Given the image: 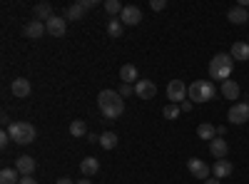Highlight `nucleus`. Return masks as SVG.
Returning <instances> with one entry per match:
<instances>
[{
    "label": "nucleus",
    "instance_id": "34",
    "mask_svg": "<svg viewBox=\"0 0 249 184\" xmlns=\"http://www.w3.org/2000/svg\"><path fill=\"white\" fill-rule=\"evenodd\" d=\"M179 110H182V112H190V110H192V102H187V100H184L182 105H179Z\"/></svg>",
    "mask_w": 249,
    "mask_h": 184
},
{
    "label": "nucleus",
    "instance_id": "32",
    "mask_svg": "<svg viewBox=\"0 0 249 184\" xmlns=\"http://www.w3.org/2000/svg\"><path fill=\"white\" fill-rule=\"evenodd\" d=\"M8 142H10V132L3 130V132H0V147H8Z\"/></svg>",
    "mask_w": 249,
    "mask_h": 184
},
{
    "label": "nucleus",
    "instance_id": "21",
    "mask_svg": "<svg viewBox=\"0 0 249 184\" xmlns=\"http://www.w3.org/2000/svg\"><path fill=\"white\" fill-rule=\"evenodd\" d=\"M197 137H199V139H207V142H212V139L217 137V127L210 125V122H202V125L197 127Z\"/></svg>",
    "mask_w": 249,
    "mask_h": 184
},
{
    "label": "nucleus",
    "instance_id": "1",
    "mask_svg": "<svg viewBox=\"0 0 249 184\" xmlns=\"http://www.w3.org/2000/svg\"><path fill=\"white\" fill-rule=\"evenodd\" d=\"M97 107H100V112H102L105 119H117L124 112V100L115 90H102L97 95Z\"/></svg>",
    "mask_w": 249,
    "mask_h": 184
},
{
    "label": "nucleus",
    "instance_id": "22",
    "mask_svg": "<svg viewBox=\"0 0 249 184\" xmlns=\"http://www.w3.org/2000/svg\"><path fill=\"white\" fill-rule=\"evenodd\" d=\"M53 15H55V13H53L50 3H40V5H35V20H40V23H48Z\"/></svg>",
    "mask_w": 249,
    "mask_h": 184
},
{
    "label": "nucleus",
    "instance_id": "11",
    "mask_svg": "<svg viewBox=\"0 0 249 184\" xmlns=\"http://www.w3.org/2000/svg\"><path fill=\"white\" fill-rule=\"evenodd\" d=\"M15 169H18L20 177H33V172H35V159L28 157V154L18 157V159H15Z\"/></svg>",
    "mask_w": 249,
    "mask_h": 184
},
{
    "label": "nucleus",
    "instance_id": "20",
    "mask_svg": "<svg viewBox=\"0 0 249 184\" xmlns=\"http://www.w3.org/2000/svg\"><path fill=\"white\" fill-rule=\"evenodd\" d=\"M230 55L237 60V63H244V60H249V43H234Z\"/></svg>",
    "mask_w": 249,
    "mask_h": 184
},
{
    "label": "nucleus",
    "instance_id": "10",
    "mask_svg": "<svg viewBox=\"0 0 249 184\" xmlns=\"http://www.w3.org/2000/svg\"><path fill=\"white\" fill-rule=\"evenodd\" d=\"M120 20H122V25H140L142 23V10L137 5H124Z\"/></svg>",
    "mask_w": 249,
    "mask_h": 184
},
{
    "label": "nucleus",
    "instance_id": "16",
    "mask_svg": "<svg viewBox=\"0 0 249 184\" xmlns=\"http://www.w3.org/2000/svg\"><path fill=\"white\" fill-rule=\"evenodd\" d=\"M80 172L85 174V177H95L100 172V162L95 157H85V159L80 162Z\"/></svg>",
    "mask_w": 249,
    "mask_h": 184
},
{
    "label": "nucleus",
    "instance_id": "15",
    "mask_svg": "<svg viewBox=\"0 0 249 184\" xmlns=\"http://www.w3.org/2000/svg\"><path fill=\"white\" fill-rule=\"evenodd\" d=\"M10 90H13L15 97H28V95H30V80H25V77H15V80H13V85H10Z\"/></svg>",
    "mask_w": 249,
    "mask_h": 184
},
{
    "label": "nucleus",
    "instance_id": "29",
    "mask_svg": "<svg viewBox=\"0 0 249 184\" xmlns=\"http://www.w3.org/2000/svg\"><path fill=\"white\" fill-rule=\"evenodd\" d=\"M179 112H182V110H179V105H167V107L162 110L164 119H177V117H179Z\"/></svg>",
    "mask_w": 249,
    "mask_h": 184
},
{
    "label": "nucleus",
    "instance_id": "13",
    "mask_svg": "<svg viewBox=\"0 0 249 184\" xmlns=\"http://www.w3.org/2000/svg\"><path fill=\"white\" fill-rule=\"evenodd\" d=\"M210 154L214 157V159H224L227 154H230V145H227L224 139H219V137H214L212 142H210Z\"/></svg>",
    "mask_w": 249,
    "mask_h": 184
},
{
    "label": "nucleus",
    "instance_id": "36",
    "mask_svg": "<svg viewBox=\"0 0 249 184\" xmlns=\"http://www.w3.org/2000/svg\"><path fill=\"white\" fill-rule=\"evenodd\" d=\"M55 184H75V182H72V179H70V177H60V179H57V182H55Z\"/></svg>",
    "mask_w": 249,
    "mask_h": 184
},
{
    "label": "nucleus",
    "instance_id": "17",
    "mask_svg": "<svg viewBox=\"0 0 249 184\" xmlns=\"http://www.w3.org/2000/svg\"><path fill=\"white\" fill-rule=\"evenodd\" d=\"M137 77H140V72H137L135 65H122V67H120V80H122L124 85H132Z\"/></svg>",
    "mask_w": 249,
    "mask_h": 184
},
{
    "label": "nucleus",
    "instance_id": "30",
    "mask_svg": "<svg viewBox=\"0 0 249 184\" xmlns=\"http://www.w3.org/2000/svg\"><path fill=\"white\" fill-rule=\"evenodd\" d=\"M117 92H120V97H130V95H135V87H132V85H124V83H122V87H120Z\"/></svg>",
    "mask_w": 249,
    "mask_h": 184
},
{
    "label": "nucleus",
    "instance_id": "7",
    "mask_svg": "<svg viewBox=\"0 0 249 184\" xmlns=\"http://www.w3.org/2000/svg\"><path fill=\"white\" fill-rule=\"evenodd\" d=\"M187 87L182 80H170V85H167V97L172 100V105H177V102H184V97H187Z\"/></svg>",
    "mask_w": 249,
    "mask_h": 184
},
{
    "label": "nucleus",
    "instance_id": "2",
    "mask_svg": "<svg viewBox=\"0 0 249 184\" xmlns=\"http://www.w3.org/2000/svg\"><path fill=\"white\" fill-rule=\"evenodd\" d=\"M232 67H234V57L227 55V52H217L212 60H210V77L212 80H230L232 75Z\"/></svg>",
    "mask_w": 249,
    "mask_h": 184
},
{
    "label": "nucleus",
    "instance_id": "4",
    "mask_svg": "<svg viewBox=\"0 0 249 184\" xmlns=\"http://www.w3.org/2000/svg\"><path fill=\"white\" fill-rule=\"evenodd\" d=\"M187 95L195 102H210V100H214V85L210 80H195L190 90H187Z\"/></svg>",
    "mask_w": 249,
    "mask_h": 184
},
{
    "label": "nucleus",
    "instance_id": "28",
    "mask_svg": "<svg viewBox=\"0 0 249 184\" xmlns=\"http://www.w3.org/2000/svg\"><path fill=\"white\" fill-rule=\"evenodd\" d=\"M105 10L115 17V15H122V10H124V5L120 3V0H105Z\"/></svg>",
    "mask_w": 249,
    "mask_h": 184
},
{
    "label": "nucleus",
    "instance_id": "12",
    "mask_svg": "<svg viewBox=\"0 0 249 184\" xmlns=\"http://www.w3.org/2000/svg\"><path fill=\"white\" fill-rule=\"evenodd\" d=\"M232 172H234V165L230 159H214V165H212L214 179H224V177H230Z\"/></svg>",
    "mask_w": 249,
    "mask_h": 184
},
{
    "label": "nucleus",
    "instance_id": "8",
    "mask_svg": "<svg viewBox=\"0 0 249 184\" xmlns=\"http://www.w3.org/2000/svg\"><path fill=\"white\" fill-rule=\"evenodd\" d=\"M45 30H48V35H53V37H62V35H65V30H68L65 17L53 15V17L48 20V23H45Z\"/></svg>",
    "mask_w": 249,
    "mask_h": 184
},
{
    "label": "nucleus",
    "instance_id": "18",
    "mask_svg": "<svg viewBox=\"0 0 249 184\" xmlns=\"http://www.w3.org/2000/svg\"><path fill=\"white\" fill-rule=\"evenodd\" d=\"M227 17H230L234 25H242V23H247V20H249V13H247V8H242V5H234L230 13H227Z\"/></svg>",
    "mask_w": 249,
    "mask_h": 184
},
{
    "label": "nucleus",
    "instance_id": "27",
    "mask_svg": "<svg viewBox=\"0 0 249 184\" xmlns=\"http://www.w3.org/2000/svg\"><path fill=\"white\" fill-rule=\"evenodd\" d=\"M70 134L72 137H88V125L82 119H75L72 125H70Z\"/></svg>",
    "mask_w": 249,
    "mask_h": 184
},
{
    "label": "nucleus",
    "instance_id": "24",
    "mask_svg": "<svg viewBox=\"0 0 249 184\" xmlns=\"http://www.w3.org/2000/svg\"><path fill=\"white\" fill-rule=\"evenodd\" d=\"M122 33H124V25H122V20L112 17L110 23H107V35H110V37H120Z\"/></svg>",
    "mask_w": 249,
    "mask_h": 184
},
{
    "label": "nucleus",
    "instance_id": "35",
    "mask_svg": "<svg viewBox=\"0 0 249 184\" xmlns=\"http://www.w3.org/2000/svg\"><path fill=\"white\" fill-rule=\"evenodd\" d=\"M18 184H37V182H35L33 177H20V182H18Z\"/></svg>",
    "mask_w": 249,
    "mask_h": 184
},
{
    "label": "nucleus",
    "instance_id": "5",
    "mask_svg": "<svg viewBox=\"0 0 249 184\" xmlns=\"http://www.w3.org/2000/svg\"><path fill=\"white\" fill-rule=\"evenodd\" d=\"M227 119H230V125H244V122H249V102L232 105V110L227 112Z\"/></svg>",
    "mask_w": 249,
    "mask_h": 184
},
{
    "label": "nucleus",
    "instance_id": "6",
    "mask_svg": "<svg viewBox=\"0 0 249 184\" xmlns=\"http://www.w3.org/2000/svg\"><path fill=\"white\" fill-rule=\"evenodd\" d=\"M187 169H190L197 179H210V174H212V167L207 165V162H202V159H197V157H192V159H187Z\"/></svg>",
    "mask_w": 249,
    "mask_h": 184
},
{
    "label": "nucleus",
    "instance_id": "33",
    "mask_svg": "<svg viewBox=\"0 0 249 184\" xmlns=\"http://www.w3.org/2000/svg\"><path fill=\"white\" fill-rule=\"evenodd\" d=\"M80 3H82V8H85V10H90V8L97 5V0H80Z\"/></svg>",
    "mask_w": 249,
    "mask_h": 184
},
{
    "label": "nucleus",
    "instance_id": "37",
    "mask_svg": "<svg viewBox=\"0 0 249 184\" xmlns=\"http://www.w3.org/2000/svg\"><path fill=\"white\" fill-rule=\"evenodd\" d=\"M204 184H222L219 179H204Z\"/></svg>",
    "mask_w": 249,
    "mask_h": 184
},
{
    "label": "nucleus",
    "instance_id": "39",
    "mask_svg": "<svg viewBox=\"0 0 249 184\" xmlns=\"http://www.w3.org/2000/svg\"><path fill=\"white\" fill-rule=\"evenodd\" d=\"M247 40H249V37H247Z\"/></svg>",
    "mask_w": 249,
    "mask_h": 184
},
{
    "label": "nucleus",
    "instance_id": "23",
    "mask_svg": "<svg viewBox=\"0 0 249 184\" xmlns=\"http://www.w3.org/2000/svg\"><path fill=\"white\" fill-rule=\"evenodd\" d=\"M100 147L102 150H115L117 147V134L115 132H102L100 134Z\"/></svg>",
    "mask_w": 249,
    "mask_h": 184
},
{
    "label": "nucleus",
    "instance_id": "3",
    "mask_svg": "<svg viewBox=\"0 0 249 184\" xmlns=\"http://www.w3.org/2000/svg\"><path fill=\"white\" fill-rule=\"evenodd\" d=\"M10 132V139L15 142V145H30V142L35 139V127L30 125V122H13V125L8 127Z\"/></svg>",
    "mask_w": 249,
    "mask_h": 184
},
{
    "label": "nucleus",
    "instance_id": "14",
    "mask_svg": "<svg viewBox=\"0 0 249 184\" xmlns=\"http://www.w3.org/2000/svg\"><path fill=\"white\" fill-rule=\"evenodd\" d=\"M48 30H45V23H40V20H30V23L25 25V37L30 40H40Z\"/></svg>",
    "mask_w": 249,
    "mask_h": 184
},
{
    "label": "nucleus",
    "instance_id": "25",
    "mask_svg": "<svg viewBox=\"0 0 249 184\" xmlns=\"http://www.w3.org/2000/svg\"><path fill=\"white\" fill-rule=\"evenodd\" d=\"M20 179H18V169H10V167H5L3 172H0V184H18Z\"/></svg>",
    "mask_w": 249,
    "mask_h": 184
},
{
    "label": "nucleus",
    "instance_id": "26",
    "mask_svg": "<svg viewBox=\"0 0 249 184\" xmlns=\"http://www.w3.org/2000/svg\"><path fill=\"white\" fill-rule=\"evenodd\" d=\"M65 17H68V20H82V17H85V8H82V3L70 5L68 13H65Z\"/></svg>",
    "mask_w": 249,
    "mask_h": 184
},
{
    "label": "nucleus",
    "instance_id": "31",
    "mask_svg": "<svg viewBox=\"0 0 249 184\" xmlns=\"http://www.w3.org/2000/svg\"><path fill=\"white\" fill-rule=\"evenodd\" d=\"M150 8H152L155 13H160V10H164V8H167V0H152V3H150Z\"/></svg>",
    "mask_w": 249,
    "mask_h": 184
},
{
    "label": "nucleus",
    "instance_id": "19",
    "mask_svg": "<svg viewBox=\"0 0 249 184\" xmlns=\"http://www.w3.org/2000/svg\"><path fill=\"white\" fill-rule=\"evenodd\" d=\"M222 95L227 100H237L242 95V90H239V85L234 83V80H224V83H222Z\"/></svg>",
    "mask_w": 249,
    "mask_h": 184
},
{
    "label": "nucleus",
    "instance_id": "9",
    "mask_svg": "<svg viewBox=\"0 0 249 184\" xmlns=\"http://www.w3.org/2000/svg\"><path fill=\"white\" fill-rule=\"evenodd\" d=\"M135 95L140 100H152L157 95V87H155L152 80H137V83H135Z\"/></svg>",
    "mask_w": 249,
    "mask_h": 184
},
{
    "label": "nucleus",
    "instance_id": "38",
    "mask_svg": "<svg viewBox=\"0 0 249 184\" xmlns=\"http://www.w3.org/2000/svg\"><path fill=\"white\" fill-rule=\"evenodd\" d=\"M75 184H92V182H90V179H77Z\"/></svg>",
    "mask_w": 249,
    "mask_h": 184
}]
</instances>
